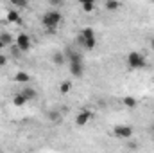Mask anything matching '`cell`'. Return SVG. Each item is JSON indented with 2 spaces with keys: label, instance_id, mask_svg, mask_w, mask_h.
<instances>
[{
  "label": "cell",
  "instance_id": "5bb4252c",
  "mask_svg": "<svg viewBox=\"0 0 154 153\" xmlns=\"http://www.w3.org/2000/svg\"><path fill=\"white\" fill-rule=\"evenodd\" d=\"M25 103H27V99H25V96H23L22 92L16 94V96L13 97V105H14V106H23Z\"/></svg>",
  "mask_w": 154,
  "mask_h": 153
},
{
  "label": "cell",
  "instance_id": "5b68a950",
  "mask_svg": "<svg viewBox=\"0 0 154 153\" xmlns=\"http://www.w3.org/2000/svg\"><path fill=\"white\" fill-rule=\"evenodd\" d=\"M113 133H115V137H118V139H131L134 135V130L129 124H118V126H115Z\"/></svg>",
  "mask_w": 154,
  "mask_h": 153
},
{
  "label": "cell",
  "instance_id": "ac0fdd59",
  "mask_svg": "<svg viewBox=\"0 0 154 153\" xmlns=\"http://www.w3.org/2000/svg\"><path fill=\"white\" fill-rule=\"evenodd\" d=\"M70 88H72V83H70V81H63V83L59 85V92H61V94H68Z\"/></svg>",
  "mask_w": 154,
  "mask_h": 153
},
{
  "label": "cell",
  "instance_id": "8fae6325",
  "mask_svg": "<svg viewBox=\"0 0 154 153\" xmlns=\"http://www.w3.org/2000/svg\"><path fill=\"white\" fill-rule=\"evenodd\" d=\"M106 9L109 11V13H115V11H118L120 7H122V2L120 0H106Z\"/></svg>",
  "mask_w": 154,
  "mask_h": 153
},
{
  "label": "cell",
  "instance_id": "603a6c76",
  "mask_svg": "<svg viewBox=\"0 0 154 153\" xmlns=\"http://www.w3.org/2000/svg\"><path fill=\"white\" fill-rule=\"evenodd\" d=\"M79 4H84V2H91V0H77Z\"/></svg>",
  "mask_w": 154,
  "mask_h": 153
},
{
  "label": "cell",
  "instance_id": "9c48e42d",
  "mask_svg": "<svg viewBox=\"0 0 154 153\" xmlns=\"http://www.w3.org/2000/svg\"><path fill=\"white\" fill-rule=\"evenodd\" d=\"M65 61H66V54H65V52H61V50H56V52L52 54V63H54V65H57V67H63V65H65Z\"/></svg>",
  "mask_w": 154,
  "mask_h": 153
},
{
  "label": "cell",
  "instance_id": "52a82bcc",
  "mask_svg": "<svg viewBox=\"0 0 154 153\" xmlns=\"http://www.w3.org/2000/svg\"><path fill=\"white\" fill-rule=\"evenodd\" d=\"M70 74L72 77H77V79H81L82 74H84V65H82V61H70Z\"/></svg>",
  "mask_w": 154,
  "mask_h": 153
},
{
  "label": "cell",
  "instance_id": "7a4b0ae2",
  "mask_svg": "<svg viewBox=\"0 0 154 153\" xmlns=\"http://www.w3.org/2000/svg\"><path fill=\"white\" fill-rule=\"evenodd\" d=\"M63 24V15L57 11V9H48L43 16H41V25L48 31L52 29H57L59 25Z\"/></svg>",
  "mask_w": 154,
  "mask_h": 153
},
{
  "label": "cell",
  "instance_id": "6da1fadb",
  "mask_svg": "<svg viewBox=\"0 0 154 153\" xmlns=\"http://www.w3.org/2000/svg\"><path fill=\"white\" fill-rule=\"evenodd\" d=\"M75 43L79 45V47L86 49V50H93V49H95V45H97L95 31H93L91 27H84V29L79 33V36L75 38Z\"/></svg>",
  "mask_w": 154,
  "mask_h": 153
},
{
  "label": "cell",
  "instance_id": "9a60e30c",
  "mask_svg": "<svg viewBox=\"0 0 154 153\" xmlns=\"http://www.w3.org/2000/svg\"><path fill=\"white\" fill-rule=\"evenodd\" d=\"M14 79H16L18 83H27V81H31V76H29L27 72L20 70V72H16V76H14Z\"/></svg>",
  "mask_w": 154,
  "mask_h": 153
},
{
  "label": "cell",
  "instance_id": "2e32d148",
  "mask_svg": "<svg viewBox=\"0 0 154 153\" xmlns=\"http://www.w3.org/2000/svg\"><path fill=\"white\" fill-rule=\"evenodd\" d=\"M11 4L14 5V9H27V5H29V0H11Z\"/></svg>",
  "mask_w": 154,
  "mask_h": 153
},
{
  "label": "cell",
  "instance_id": "d6986e66",
  "mask_svg": "<svg viewBox=\"0 0 154 153\" xmlns=\"http://www.w3.org/2000/svg\"><path fill=\"white\" fill-rule=\"evenodd\" d=\"M48 117V121H52V122H57L59 121V117H61V112H57V110H52V112H48L47 114Z\"/></svg>",
  "mask_w": 154,
  "mask_h": 153
},
{
  "label": "cell",
  "instance_id": "7402d4cb",
  "mask_svg": "<svg viewBox=\"0 0 154 153\" xmlns=\"http://www.w3.org/2000/svg\"><path fill=\"white\" fill-rule=\"evenodd\" d=\"M151 49H152V52H154V38L151 40Z\"/></svg>",
  "mask_w": 154,
  "mask_h": 153
},
{
  "label": "cell",
  "instance_id": "8992f818",
  "mask_svg": "<svg viewBox=\"0 0 154 153\" xmlns=\"http://www.w3.org/2000/svg\"><path fill=\"white\" fill-rule=\"evenodd\" d=\"M91 119H93V112L88 110V108H84V110H81V112L75 115V124L79 128H82V126H86Z\"/></svg>",
  "mask_w": 154,
  "mask_h": 153
},
{
  "label": "cell",
  "instance_id": "44dd1931",
  "mask_svg": "<svg viewBox=\"0 0 154 153\" xmlns=\"http://www.w3.org/2000/svg\"><path fill=\"white\" fill-rule=\"evenodd\" d=\"M5 65H7V58H5V54H0V69Z\"/></svg>",
  "mask_w": 154,
  "mask_h": 153
},
{
  "label": "cell",
  "instance_id": "7c38bea8",
  "mask_svg": "<svg viewBox=\"0 0 154 153\" xmlns=\"http://www.w3.org/2000/svg\"><path fill=\"white\" fill-rule=\"evenodd\" d=\"M22 94L25 96V99H27V101H34V99L38 97V92H36L34 88H31V86L23 88V90H22Z\"/></svg>",
  "mask_w": 154,
  "mask_h": 153
},
{
  "label": "cell",
  "instance_id": "cb8c5ba5",
  "mask_svg": "<svg viewBox=\"0 0 154 153\" xmlns=\"http://www.w3.org/2000/svg\"><path fill=\"white\" fill-rule=\"evenodd\" d=\"M152 2H154V0H152Z\"/></svg>",
  "mask_w": 154,
  "mask_h": 153
},
{
  "label": "cell",
  "instance_id": "e0dca14e",
  "mask_svg": "<svg viewBox=\"0 0 154 153\" xmlns=\"http://www.w3.org/2000/svg\"><path fill=\"white\" fill-rule=\"evenodd\" d=\"M82 11H84V13H91V11H95V0H91V2H84V4H82Z\"/></svg>",
  "mask_w": 154,
  "mask_h": 153
},
{
  "label": "cell",
  "instance_id": "ba28073f",
  "mask_svg": "<svg viewBox=\"0 0 154 153\" xmlns=\"http://www.w3.org/2000/svg\"><path fill=\"white\" fill-rule=\"evenodd\" d=\"M5 20H7L9 24H22V18H20L18 9H9L7 15H5Z\"/></svg>",
  "mask_w": 154,
  "mask_h": 153
},
{
  "label": "cell",
  "instance_id": "30bf717a",
  "mask_svg": "<svg viewBox=\"0 0 154 153\" xmlns=\"http://www.w3.org/2000/svg\"><path fill=\"white\" fill-rule=\"evenodd\" d=\"M122 103H124V106H125V108H129V110H134V108L138 106V101H136L133 96H124Z\"/></svg>",
  "mask_w": 154,
  "mask_h": 153
},
{
  "label": "cell",
  "instance_id": "277c9868",
  "mask_svg": "<svg viewBox=\"0 0 154 153\" xmlns=\"http://www.w3.org/2000/svg\"><path fill=\"white\" fill-rule=\"evenodd\" d=\"M14 43H16V47L20 49V52H27L31 47H32V40L29 34H25V33H20L16 40H14Z\"/></svg>",
  "mask_w": 154,
  "mask_h": 153
},
{
  "label": "cell",
  "instance_id": "4fadbf2b",
  "mask_svg": "<svg viewBox=\"0 0 154 153\" xmlns=\"http://www.w3.org/2000/svg\"><path fill=\"white\" fill-rule=\"evenodd\" d=\"M13 41H14V38L11 33H0V43L2 45H11Z\"/></svg>",
  "mask_w": 154,
  "mask_h": 153
},
{
  "label": "cell",
  "instance_id": "ffe728a7",
  "mask_svg": "<svg viewBox=\"0 0 154 153\" xmlns=\"http://www.w3.org/2000/svg\"><path fill=\"white\" fill-rule=\"evenodd\" d=\"M48 5L50 7H59V5H63V0H48Z\"/></svg>",
  "mask_w": 154,
  "mask_h": 153
},
{
  "label": "cell",
  "instance_id": "3957f363",
  "mask_svg": "<svg viewBox=\"0 0 154 153\" xmlns=\"http://www.w3.org/2000/svg\"><path fill=\"white\" fill-rule=\"evenodd\" d=\"M127 67L131 70H142V69H147V58L138 52V50H131L127 54Z\"/></svg>",
  "mask_w": 154,
  "mask_h": 153
}]
</instances>
